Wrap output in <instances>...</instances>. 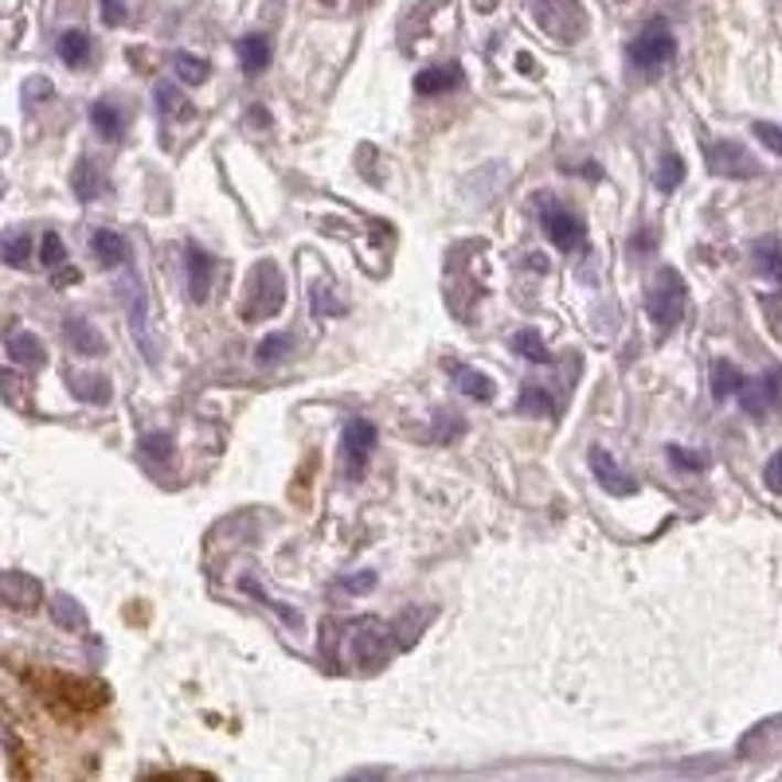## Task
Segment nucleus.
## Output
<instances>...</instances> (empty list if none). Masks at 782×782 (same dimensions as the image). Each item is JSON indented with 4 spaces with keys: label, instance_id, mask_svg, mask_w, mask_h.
<instances>
[{
    "label": "nucleus",
    "instance_id": "nucleus-1",
    "mask_svg": "<svg viewBox=\"0 0 782 782\" xmlns=\"http://www.w3.org/2000/svg\"><path fill=\"white\" fill-rule=\"evenodd\" d=\"M645 310H650V321H654L657 336H669L673 329L685 321L688 313V286L685 278L673 267H665L662 275L650 286V298H645Z\"/></svg>",
    "mask_w": 782,
    "mask_h": 782
},
{
    "label": "nucleus",
    "instance_id": "nucleus-2",
    "mask_svg": "<svg viewBox=\"0 0 782 782\" xmlns=\"http://www.w3.org/2000/svg\"><path fill=\"white\" fill-rule=\"evenodd\" d=\"M533 20L540 24V32L556 43H579L587 32V12L579 0H536Z\"/></svg>",
    "mask_w": 782,
    "mask_h": 782
},
{
    "label": "nucleus",
    "instance_id": "nucleus-3",
    "mask_svg": "<svg viewBox=\"0 0 782 782\" xmlns=\"http://www.w3.org/2000/svg\"><path fill=\"white\" fill-rule=\"evenodd\" d=\"M286 301V282H282V270L263 258L255 270H250V290H247V301H243V318L247 321H263V318H275L282 310Z\"/></svg>",
    "mask_w": 782,
    "mask_h": 782
},
{
    "label": "nucleus",
    "instance_id": "nucleus-4",
    "mask_svg": "<svg viewBox=\"0 0 782 782\" xmlns=\"http://www.w3.org/2000/svg\"><path fill=\"white\" fill-rule=\"evenodd\" d=\"M673 55H677V40L665 24H650L638 40H630V63L645 75H654V71L669 67Z\"/></svg>",
    "mask_w": 782,
    "mask_h": 782
},
{
    "label": "nucleus",
    "instance_id": "nucleus-5",
    "mask_svg": "<svg viewBox=\"0 0 782 782\" xmlns=\"http://www.w3.org/2000/svg\"><path fill=\"white\" fill-rule=\"evenodd\" d=\"M540 224H544V235L556 250H576L583 247L587 239V227L571 207H559V204H544L540 212Z\"/></svg>",
    "mask_w": 782,
    "mask_h": 782
},
{
    "label": "nucleus",
    "instance_id": "nucleus-6",
    "mask_svg": "<svg viewBox=\"0 0 782 782\" xmlns=\"http://www.w3.org/2000/svg\"><path fill=\"white\" fill-rule=\"evenodd\" d=\"M376 422L368 419H349L341 435V454L349 458V478H361L364 465H368V454L376 450Z\"/></svg>",
    "mask_w": 782,
    "mask_h": 782
},
{
    "label": "nucleus",
    "instance_id": "nucleus-7",
    "mask_svg": "<svg viewBox=\"0 0 782 782\" xmlns=\"http://www.w3.org/2000/svg\"><path fill=\"white\" fill-rule=\"evenodd\" d=\"M708 169H713V176H724V181H751V176H759V164L736 141H720V146L708 149Z\"/></svg>",
    "mask_w": 782,
    "mask_h": 782
},
{
    "label": "nucleus",
    "instance_id": "nucleus-8",
    "mask_svg": "<svg viewBox=\"0 0 782 782\" xmlns=\"http://www.w3.org/2000/svg\"><path fill=\"white\" fill-rule=\"evenodd\" d=\"M392 645H396V634H387L379 622L364 619L353 626V657H361L364 669L372 665H384V657L392 654Z\"/></svg>",
    "mask_w": 782,
    "mask_h": 782
},
{
    "label": "nucleus",
    "instance_id": "nucleus-9",
    "mask_svg": "<svg viewBox=\"0 0 782 782\" xmlns=\"http://www.w3.org/2000/svg\"><path fill=\"white\" fill-rule=\"evenodd\" d=\"M121 298H126L129 329H133V336H138L141 356L153 364L157 361V349H153V336H149V298H146V290H141L138 278H129V282L121 286Z\"/></svg>",
    "mask_w": 782,
    "mask_h": 782
},
{
    "label": "nucleus",
    "instance_id": "nucleus-10",
    "mask_svg": "<svg viewBox=\"0 0 782 782\" xmlns=\"http://www.w3.org/2000/svg\"><path fill=\"white\" fill-rule=\"evenodd\" d=\"M591 470H594V482L611 493V497H634V493H638V482L630 478L626 470H622L619 462H614L611 450L591 447Z\"/></svg>",
    "mask_w": 782,
    "mask_h": 782
},
{
    "label": "nucleus",
    "instance_id": "nucleus-11",
    "mask_svg": "<svg viewBox=\"0 0 782 782\" xmlns=\"http://www.w3.org/2000/svg\"><path fill=\"white\" fill-rule=\"evenodd\" d=\"M0 594L9 602L12 611H35L43 599V587L35 576H24V571H4L0 576Z\"/></svg>",
    "mask_w": 782,
    "mask_h": 782
},
{
    "label": "nucleus",
    "instance_id": "nucleus-12",
    "mask_svg": "<svg viewBox=\"0 0 782 782\" xmlns=\"http://www.w3.org/2000/svg\"><path fill=\"white\" fill-rule=\"evenodd\" d=\"M184 263H189V298L192 301H207V290H212L215 278V258L207 250H200L196 243L184 247Z\"/></svg>",
    "mask_w": 782,
    "mask_h": 782
},
{
    "label": "nucleus",
    "instance_id": "nucleus-13",
    "mask_svg": "<svg viewBox=\"0 0 782 782\" xmlns=\"http://www.w3.org/2000/svg\"><path fill=\"white\" fill-rule=\"evenodd\" d=\"M462 67L458 63H439V67H427L415 75V95L422 98H435V95H447V90H458L462 86Z\"/></svg>",
    "mask_w": 782,
    "mask_h": 782
},
{
    "label": "nucleus",
    "instance_id": "nucleus-14",
    "mask_svg": "<svg viewBox=\"0 0 782 782\" xmlns=\"http://www.w3.org/2000/svg\"><path fill=\"white\" fill-rule=\"evenodd\" d=\"M63 376H67V387L75 399H83V404H98V407L110 404L114 387L106 376H95V372H63Z\"/></svg>",
    "mask_w": 782,
    "mask_h": 782
},
{
    "label": "nucleus",
    "instance_id": "nucleus-15",
    "mask_svg": "<svg viewBox=\"0 0 782 782\" xmlns=\"http://www.w3.org/2000/svg\"><path fill=\"white\" fill-rule=\"evenodd\" d=\"M90 250H95V258L103 263V267H126L129 263V243L121 239L118 232H106V227H98V232H90Z\"/></svg>",
    "mask_w": 782,
    "mask_h": 782
},
{
    "label": "nucleus",
    "instance_id": "nucleus-16",
    "mask_svg": "<svg viewBox=\"0 0 782 782\" xmlns=\"http://www.w3.org/2000/svg\"><path fill=\"white\" fill-rule=\"evenodd\" d=\"M63 336H67L71 344H75L78 353L83 356H98L106 349V341H103V333H98L95 325L86 318H78V313H71L67 321H63Z\"/></svg>",
    "mask_w": 782,
    "mask_h": 782
},
{
    "label": "nucleus",
    "instance_id": "nucleus-17",
    "mask_svg": "<svg viewBox=\"0 0 782 782\" xmlns=\"http://www.w3.org/2000/svg\"><path fill=\"white\" fill-rule=\"evenodd\" d=\"M4 349H9V361L12 364H24V368H43V364H47L43 341L35 333H12Z\"/></svg>",
    "mask_w": 782,
    "mask_h": 782
},
{
    "label": "nucleus",
    "instance_id": "nucleus-18",
    "mask_svg": "<svg viewBox=\"0 0 782 782\" xmlns=\"http://www.w3.org/2000/svg\"><path fill=\"white\" fill-rule=\"evenodd\" d=\"M239 63L247 75H263L270 67V40L267 35H243L239 40Z\"/></svg>",
    "mask_w": 782,
    "mask_h": 782
},
{
    "label": "nucleus",
    "instance_id": "nucleus-19",
    "mask_svg": "<svg viewBox=\"0 0 782 782\" xmlns=\"http://www.w3.org/2000/svg\"><path fill=\"white\" fill-rule=\"evenodd\" d=\"M239 587H243V591H247V594H250V599H258V602H263V607H270V611H275V614H278V619H286V622H290V626H293V630H298V626H301V611H293L290 602H278V599H270V594H267V591H263V583H258V579L243 576V579H239Z\"/></svg>",
    "mask_w": 782,
    "mask_h": 782
},
{
    "label": "nucleus",
    "instance_id": "nucleus-20",
    "mask_svg": "<svg viewBox=\"0 0 782 782\" xmlns=\"http://www.w3.org/2000/svg\"><path fill=\"white\" fill-rule=\"evenodd\" d=\"M454 384H458V392H462V396L478 399V404H490V399H493V379L482 376V372L454 368Z\"/></svg>",
    "mask_w": 782,
    "mask_h": 782
},
{
    "label": "nucleus",
    "instance_id": "nucleus-21",
    "mask_svg": "<svg viewBox=\"0 0 782 782\" xmlns=\"http://www.w3.org/2000/svg\"><path fill=\"white\" fill-rule=\"evenodd\" d=\"M90 126H95L106 141H118L121 133H126V121H121L118 106H110V103H95V106H90Z\"/></svg>",
    "mask_w": 782,
    "mask_h": 782
},
{
    "label": "nucleus",
    "instance_id": "nucleus-22",
    "mask_svg": "<svg viewBox=\"0 0 782 782\" xmlns=\"http://www.w3.org/2000/svg\"><path fill=\"white\" fill-rule=\"evenodd\" d=\"M740 387H743V376H740V368H736V364H731V361H716L713 364V396L720 399V404L728 396H736Z\"/></svg>",
    "mask_w": 782,
    "mask_h": 782
},
{
    "label": "nucleus",
    "instance_id": "nucleus-23",
    "mask_svg": "<svg viewBox=\"0 0 782 782\" xmlns=\"http://www.w3.org/2000/svg\"><path fill=\"white\" fill-rule=\"evenodd\" d=\"M71 189H75L78 200H95L103 192V176H98L95 161H78L75 172H71Z\"/></svg>",
    "mask_w": 782,
    "mask_h": 782
},
{
    "label": "nucleus",
    "instance_id": "nucleus-24",
    "mask_svg": "<svg viewBox=\"0 0 782 782\" xmlns=\"http://www.w3.org/2000/svg\"><path fill=\"white\" fill-rule=\"evenodd\" d=\"M60 55H63V63H71V67H83L86 55H90V35H86L83 28L63 32L60 35Z\"/></svg>",
    "mask_w": 782,
    "mask_h": 782
},
{
    "label": "nucleus",
    "instance_id": "nucleus-25",
    "mask_svg": "<svg viewBox=\"0 0 782 782\" xmlns=\"http://www.w3.org/2000/svg\"><path fill=\"white\" fill-rule=\"evenodd\" d=\"M740 404H743V411L748 415H756V419H763L767 411H771V396H767V384L763 379H743V387H740Z\"/></svg>",
    "mask_w": 782,
    "mask_h": 782
},
{
    "label": "nucleus",
    "instance_id": "nucleus-26",
    "mask_svg": "<svg viewBox=\"0 0 782 782\" xmlns=\"http://www.w3.org/2000/svg\"><path fill=\"white\" fill-rule=\"evenodd\" d=\"M172 67H176V75H181V83H189V86H204L207 78H212V67H207L200 55H189V52H181L176 60H172Z\"/></svg>",
    "mask_w": 782,
    "mask_h": 782
},
{
    "label": "nucleus",
    "instance_id": "nucleus-27",
    "mask_svg": "<svg viewBox=\"0 0 782 782\" xmlns=\"http://www.w3.org/2000/svg\"><path fill=\"white\" fill-rule=\"evenodd\" d=\"M52 614H55V622H60L63 630H83L86 626V611L78 607L75 599H71V594H55Z\"/></svg>",
    "mask_w": 782,
    "mask_h": 782
},
{
    "label": "nucleus",
    "instance_id": "nucleus-28",
    "mask_svg": "<svg viewBox=\"0 0 782 782\" xmlns=\"http://www.w3.org/2000/svg\"><path fill=\"white\" fill-rule=\"evenodd\" d=\"M513 353H521L525 361H536V364H551V353L544 349L540 333H533V329H521V333H513Z\"/></svg>",
    "mask_w": 782,
    "mask_h": 782
},
{
    "label": "nucleus",
    "instance_id": "nucleus-29",
    "mask_svg": "<svg viewBox=\"0 0 782 782\" xmlns=\"http://www.w3.org/2000/svg\"><path fill=\"white\" fill-rule=\"evenodd\" d=\"M685 181V161H681L677 153H662V161H657V192H673L677 184Z\"/></svg>",
    "mask_w": 782,
    "mask_h": 782
},
{
    "label": "nucleus",
    "instance_id": "nucleus-30",
    "mask_svg": "<svg viewBox=\"0 0 782 782\" xmlns=\"http://www.w3.org/2000/svg\"><path fill=\"white\" fill-rule=\"evenodd\" d=\"M756 263L767 270V275L782 282V243L779 239H759L756 243Z\"/></svg>",
    "mask_w": 782,
    "mask_h": 782
},
{
    "label": "nucleus",
    "instance_id": "nucleus-31",
    "mask_svg": "<svg viewBox=\"0 0 782 782\" xmlns=\"http://www.w3.org/2000/svg\"><path fill=\"white\" fill-rule=\"evenodd\" d=\"M0 255H4L9 267H24L28 258H32V235H4Z\"/></svg>",
    "mask_w": 782,
    "mask_h": 782
},
{
    "label": "nucleus",
    "instance_id": "nucleus-32",
    "mask_svg": "<svg viewBox=\"0 0 782 782\" xmlns=\"http://www.w3.org/2000/svg\"><path fill=\"white\" fill-rule=\"evenodd\" d=\"M157 110H161V114H181V118H192V106L189 103H184V98H181V90H176V86H172V83H161V86H157Z\"/></svg>",
    "mask_w": 782,
    "mask_h": 782
},
{
    "label": "nucleus",
    "instance_id": "nucleus-33",
    "mask_svg": "<svg viewBox=\"0 0 782 782\" xmlns=\"http://www.w3.org/2000/svg\"><path fill=\"white\" fill-rule=\"evenodd\" d=\"M141 454L157 465H169L172 462V439L169 435H146V439H141Z\"/></svg>",
    "mask_w": 782,
    "mask_h": 782
},
{
    "label": "nucleus",
    "instance_id": "nucleus-34",
    "mask_svg": "<svg viewBox=\"0 0 782 782\" xmlns=\"http://www.w3.org/2000/svg\"><path fill=\"white\" fill-rule=\"evenodd\" d=\"M40 258L47 263V267H63L67 263V243L60 239V232H47L40 239Z\"/></svg>",
    "mask_w": 782,
    "mask_h": 782
},
{
    "label": "nucleus",
    "instance_id": "nucleus-35",
    "mask_svg": "<svg viewBox=\"0 0 782 782\" xmlns=\"http://www.w3.org/2000/svg\"><path fill=\"white\" fill-rule=\"evenodd\" d=\"M521 411H528V415H556V399L548 396V392H525L521 396Z\"/></svg>",
    "mask_w": 782,
    "mask_h": 782
},
{
    "label": "nucleus",
    "instance_id": "nucleus-36",
    "mask_svg": "<svg viewBox=\"0 0 782 782\" xmlns=\"http://www.w3.org/2000/svg\"><path fill=\"white\" fill-rule=\"evenodd\" d=\"M665 454H669V462L677 465V470H685V473H700V470H705V454H697V450L669 447Z\"/></svg>",
    "mask_w": 782,
    "mask_h": 782
},
{
    "label": "nucleus",
    "instance_id": "nucleus-37",
    "mask_svg": "<svg viewBox=\"0 0 782 782\" xmlns=\"http://www.w3.org/2000/svg\"><path fill=\"white\" fill-rule=\"evenodd\" d=\"M290 336H286V333H275V336H267V341H263V349H258V361H263V364H270V361H278V356H286V353H290Z\"/></svg>",
    "mask_w": 782,
    "mask_h": 782
},
{
    "label": "nucleus",
    "instance_id": "nucleus-38",
    "mask_svg": "<svg viewBox=\"0 0 782 782\" xmlns=\"http://www.w3.org/2000/svg\"><path fill=\"white\" fill-rule=\"evenodd\" d=\"M756 138L763 141L771 153L782 157V129L779 126H771V121H756Z\"/></svg>",
    "mask_w": 782,
    "mask_h": 782
},
{
    "label": "nucleus",
    "instance_id": "nucleus-39",
    "mask_svg": "<svg viewBox=\"0 0 782 782\" xmlns=\"http://www.w3.org/2000/svg\"><path fill=\"white\" fill-rule=\"evenodd\" d=\"M126 17H129V4H126V0H103V20H106L110 28L126 24Z\"/></svg>",
    "mask_w": 782,
    "mask_h": 782
},
{
    "label": "nucleus",
    "instance_id": "nucleus-40",
    "mask_svg": "<svg viewBox=\"0 0 782 782\" xmlns=\"http://www.w3.org/2000/svg\"><path fill=\"white\" fill-rule=\"evenodd\" d=\"M763 482H767V490H771V493H782V450L771 458V462H767Z\"/></svg>",
    "mask_w": 782,
    "mask_h": 782
},
{
    "label": "nucleus",
    "instance_id": "nucleus-41",
    "mask_svg": "<svg viewBox=\"0 0 782 782\" xmlns=\"http://www.w3.org/2000/svg\"><path fill=\"white\" fill-rule=\"evenodd\" d=\"M763 384H767V396H771V404H774V407H782V368L767 372Z\"/></svg>",
    "mask_w": 782,
    "mask_h": 782
},
{
    "label": "nucleus",
    "instance_id": "nucleus-42",
    "mask_svg": "<svg viewBox=\"0 0 782 782\" xmlns=\"http://www.w3.org/2000/svg\"><path fill=\"white\" fill-rule=\"evenodd\" d=\"M368 587H376V576H372V571H364V576H356V579H344V591H368Z\"/></svg>",
    "mask_w": 782,
    "mask_h": 782
},
{
    "label": "nucleus",
    "instance_id": "nucleus-43",
    "mask_svg": "<svg viewBox=\"0 0 782 782\" xmlns=\"http://www.w3.org/2000/svg\"><path fill=\"white\" fill-rule=\"evenodd\" d=\"M71 282H78V270L75 267H67V270H60V275H55V286H60V290H63V286H71Z\"/></svg>",
    "mask_w": 782,
    "mask_h": 782
},
{
    "label": "nucleus",
    "instance_id": "nucleus-44",
    "mask_svg": "<svg viewBox=\"0 0 782 782\" xmlns=\"http://www.w3.org/2000/svg\"><path fill=\"white\" fill-rule=\"evenodd\" d=\"M516 63H521V71H525V75H528V71H536V67H533V63H536L533 55H521V60H516Z\"/></svg>",
    "mask_w": 782,
    "mask_h": 782
},
{
    "label": "nucleus",
    "instance_id": "nucleus-45",
    "mask_svg": "<svg viewBox=\"0 0 782 782\" xmlns=\"http://www.w3.org/2000/svg\"><path fill=\"white\" fill-rule=\"evenodd\" d=\"M325 4H336V0H325Z\"/></svg>",
    "mask_w": 782,
    "mask_h": 782
}]
</instances>
